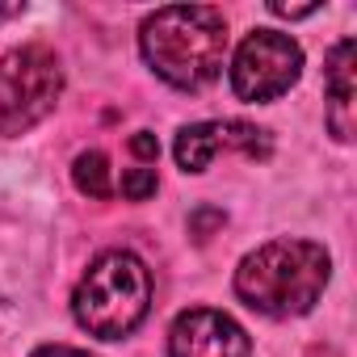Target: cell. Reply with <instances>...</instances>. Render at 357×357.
Segmentation results:
<instances>
[{"label":"cell","instance_id":"obj_1","mask_svg":"<svg viewBox=\"0 0 357 357\" xmlns=\"http://www.w3.org/2000/svg\"><path fill=\"white\" fill-rule=\"evenodd\" d=\"M139 51L172 89H202L223 72L227 22L211 5H168L139 26Z\"/></svg>","mask_w":357,"mask_h":357},{"label":"cell","instance_id":"obj_2","mask_svg":"<svg viewBox=\"0 0 357 357\" xmlns=\"http://www.w3.org/2000/svg\"><path fill=\"white\" fill-rule=\"evenodd\" d=\"M332 278V261L311 240H273L248 252L236 269V294L273 319L307 315Z\"/></svg>","mask_w":357,"mask_h":357},{"label":"cell","instance_id":"obj_3","mask_svg":"<svg viewBox=\"0 0 357 357\" xmlns=\"http://www.w3.org/2000/svg\"><path fill=\"white\" fill-rule=\"evenodd\" d=\"M151 307V273L135 252H101L72 294L76 324L97 340H122L130 336Z\"/></svg>","mask_w":357,"mask_h":357},{"label":"cell","instance_id":"obj_4","mask_svg":"<svg viewBox=\"0 0 357 357\" xmlns=\"http://www.w3.org/2000/svg\"><path fill=\"white\" fill-rule=\"evenodd\" d=\"M63 93L59 55L43 43H26L0 59V135L13 139L34 130Z\"/></svg>","mask_w":357,"mask_h":357},{"label":"cell","instance_id":"obj_5","mask_svg":"<svg viewBox=\"0 0 357 357\" xmlns=\"http://www.w3.org/2000/svg\"><path fill=\"white\" fill-rule=\"evenodd\" d=\"M303 72V47L278 30H252L231 59V89L240 101H278Z\"/></svg>","mask_w":357,"mask_h":357},{"label":"cell","instance_id":"obj_6","mask_svg":"<svg viewBox=\"0 0 357 357\" xmlns=\"http://www.w3.org/2000/svg\"><path fill=\"white\" fill-rule=\"evenodd\" d=\"M219 151H244L248 160H269L273 143H269V130L252 122H194L176 135V147H172L176 164L185 172H206Z\"/></svg>","mask_w":357,"mask_h":357},{"label":"cell","instance_id":"obj_7","mask_svg":"<svg viewBox=\"0 0 357 357\" xmlns=\"http://www.w3.org/2000/svg\"><path fill=\"white\" fill-rule=\"evenodd\" d=\"M248 332L215 311V307H190L168 328V357H248Z\"/></svg>","mask_w":357,"mask_h":357},{"label":"cell","instance_id":"obj_8","mask_svg":"<svg viewBox=\"0 0 357 357\" xmlns=\"http://www.w3.org/2000/svg\"><path fill=\"white\" fill-rule=\"evenodd\" d=\"M353 55H357V43L353 38H340L332 51H328V126L340 143L353 139Z\"/></svg>","mask_w":357,"mask_h":357},{"label":"cell","instance_id":"obj_9","mask_svg":"<svg viewBox=\"0 0 357 357\" xmlns=\"http://www.w3.org/2000/svg\"><path fill=\"white\" fill-rule=\"evenodd\" d=\"M72 181H76V190H80V194H89V198H97V202L114 198L109 160H105V151H97V147L76 155V164H72Z\"/></svg>","mask_w":357,"mask_h":357},{"label":"cell","instance_id":"obj_10","mask_svg":"<svg viewBox=\"0 0 357 357\" xmlns=\"http://www.w3.org/2000/svg\"><path fill=\"white\" fill-rule=\"evenodd\" d=\"M155 168H126L122 172V194L130 198V202H143V198H151L155 194Z\"/></svg>","mask_w":357,"mask_h":357},{"label":"cell","instance_id":"obj_11","mask_svg":"<svg viewBox=\"0 0 357 357\" xmlns=\"http://www.w3.org/2000/svg\"><path fill=\"white\" fill-rule=\"evenodd\" d=\"M130 151H135L143 164H155V155H160V143H155V135L139 130V135H130Z\"/></svg>","mask_w":357,"mask_h":357},{"label":"cell","instance_id":"obj_12","mask_svg":"<svg viewBox=\"0 0 357 357\" xmlns=\"http://www.w3.org/2000/svg\"><path fill=\"white\" fill-rule=\"evenodd\" d=\"M30 357H89L84 349H68V344H43V349H34Z\"/></svg>","mask_w":357,"mask_h":357},{"label":"cell","instance_id":"obj_13","mask_svg":"<svg viewBox=\"0 0 357 357\" xmlns=\"http://www.w3.org/2000/svg\"><path fill=\"white\" fill-rule=\"evenodd\" d=\"M269 13H278V17H311V13H315V5H311V9H290V5H269Z\"/></svg>","mask_w":357,"mask_h":357}]
</instances>
